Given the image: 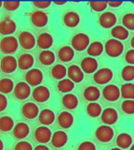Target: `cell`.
I'll use <instances>...</instances> for the list:
<instances>
[{
  "label": "cell",
  "mask_w": 134,
  "mask_h": 150,
  "mask_svg": "<svg viewBox=\"0 0 134 150\" xmlns=\"http://www.w3.org/2000/svg\"><path fill=\"white\" fill-rule=\"evenodd\" d=\"M105 51L109 57H117L123 51V45L118 40H109L105 45Z\"/></svg>",
  "instance_id": "6da1fadb"
},
{
  "label": "cell",
  "mask_w": 134,
  "mask_h": 150,
  "mask_svg": "<svg viewBox=\"0 0 134 150\" xmlns=\"http://www.w3.org/2000/svg\"><path fill=\"white\" fill-rule=\"evenodd\" d=\"M90 40L87 35L84 33H78L74 35L71 40V45L76 51H82L89 45Z\"/></svg>",
  "instance_id": "7a4b0ae2"
},
{
  "label": "cell",
  "mask_w": 134,
  "mask_h": 150,
  "mask_svg": "<svg viewBox=\"0 0 134 150\" xmlns=\"http://www.w3.org/2000/svg\"><path fill=\"white\" fill-rule=\"evenodd\" d=\"M0 46L3 53L12 54L16 51L18 47V42L15 38L13 36H8L1 40Z\"/></svg>",
  "instance_id": "3957f363"
},
{
  "label": "cell",
  "mask_w": 134,
  "mask_h": 150,
  "mask_svg": "<svg viewBox=\"0 0 134 150\" xmlns=\"http://www.w3.org/2000/svg\"><path fill=\"white\" fill-rule=\"evenodd\" d=\"M113 129L107 125L100 126L96 130V137L101 142H109L113 139Z\"/></svg>",
  "instance_id": "277c9868"
},
{
  "label": "cell",
  "mask_w": 134,
  "mask_h": 150,
  "mask_svg": "<svg viewBox=\"0 0 134 150\" xmlns=\"http://www.w3.org/2000/svg\"><path fill=\"white\" fill-rule=\"evenodd\" d=\"M113 73L109 68H102L98 70L93 76L95 82L98 84H105L109 83L112 79Z\"/></svg>",
  "instance_id": "5b68a950"
},
{
  "label": "cell",
  "mask_w": 134,
  "mask_h": 150,
  "mask_svg": "<svg viewBox=\"0 0 134 150\" xmlns=\"http://www.w3.org/2000/svg\"><path fill=\"white\" fill-rule=\"evenodd\" d=\"M26 81L31 86H37L43 79V74L38 69H31L27 72L25 76Z\"/></svg>",
  "instance_id": "8992f818"
},
{
  "label": "cell",
  "mask_w": 134,
  "mask_h": 150,
  "mask_svg": "<svg viewBox=\"0 0 134 150\" xmlns=\"http://www.w3.org/2000/svg\"><path fill=\"white\" fill-rule=\"evenodd\" d=\"M17 62L15 58L11 56H6L1 59V69L4 73H11L17 68Z\"/></svg>",
  "instance_id": "52a82bcc"
},
{
  "label": "cell",
  "mask_w": 134,
  "mask_h": 150,
  "mask_svg": "<svg viewBox=\"0 0 134 150\" xmlns=\"http://www.w3.org/2000/svg\"><path fill=\"white\" fill-rule=\"evenodd\" d=\"M120 91L117 86L113 84L108 85L103 89V96L108 101H116L119 99Z\"/></svg>",
  "instance_id": "ba28073f"
},
{
  "label": "cell",
  "mask_w": 134,
  "mask_h": 150,
  "mask_svg": "<svg viewBox=\"0 0 134 150\" xmlns=\"http://www.w3.org/2000/svg\"><path fill=\"white\" fill-rule=\"evenodd\" d=\"M52 133L47 127H39L34 132V137L36 142L41 144H46L50 141Z\"/></svg>",
  "instance_id": "9c48e42d"
},
{
  "label": "cell",
  "mask_w": 134,
  "mask_h": 150,
  "mask_svg": "<svg viewBox=\"0 0 134 150\" xmlns=\"http://www.w3.org/2000/svg\"><path fill=\"white\" fill-rule=\"evenodd\" d=\"M31 89L28 83L25 82H19L14 89V95L18 100H25L30 95Z\"/></svg>",
  "instance_id": "30bf717a"
},
{
  "label": "cell",
  "mask_w": 134,
  "mask_h": 150,
  "mask_svg": "<svg viewBox=\"0 0 134 150\" xmlns=\"http://www.w3.org/2000/svg\"><path fill=\"white\" fill-rule=\"evenodd\" d=\"M19 43L24 49H31L35 45L34 35L29 32H23L19 35Z\"/></svg>",
  "instance_id": "8fae6325"
},
{
  "label": "cell",
  "mask_w": 134,
  "mask_h": 150,
  "mask_svg": "<svg viewBox=\"0 0 134 150\" xmlns=\"http://www.w3.org/2000/svg\"><path fill=\"white\" fill-rule=\"evenodd\" d=\"M34 100L38 103H44L50 98V91L44 86H39L35 88L32 94Z\"/></svg>",
  "instance_id": "7c38bea8"
},
{
  "label": "cell",
  "mask_w": 134,
  "mask_h": 150,
  "mask_svg": "<svg viewBox=\"0 0 134 150\" xmlns=\"http://www.w3.org/2000/svg\"><path fill=\"white\" fill-rule=\"evenodd\" d=\"M117 21V18L114 13L111 12H106L101 14L99 17V23L103 28L109 29L114 26Z\"/></svg>",
  "instance_id": "4fadbf2b"
},
{
  "label": "cell",
  "mask_w": 134,
  "mask_h": 150,
  "mask_svg": "<svg viewBox=\"0 0 134 150\" xmlns=\"http://www.w3.org/2000/svg\"><path fill=\"white\" fill-rule=\"evenodd\" d=\"M32 23L36 27H43L47 23L48 18L46 13L43 11H35L31 16Z\"/></svg>",
  "instance_id": "5bb4252c"
},
{
  "label": "cell",
  "mask_w": 134,
  "mask_h": 150,
  "mask_svg": "<svg viewBox=\"0 0 134 150\" xmlns=\"http://www.w3.org/2000/svg\"><path fill=\"white\" fill-rule=\"evenodd\" d=\"M22 114L26 118L29 120H33L37 117L39 114V108L35 103H27L22 107Z\"/></svg>",
  "instance_id": "9a60e30c"
},
{
  "label": "cell",
  "mask_w": 134,
  "mask_h": 150,
  "mask_svg": "<svg viewBox=\"0 0 134 150\" xmlns=\"http://www.w3.org/2000/svg\"><path fill=\"white\" fill-rule=\"evenodd\" d=\"M118 115L114 108H107L103 110L101 114V120L103 123L106 125H113L117 122Z\"/></svg>",
  "instance_id": "2e32d148"
},
{
  "label": "cell",
  "mask_w": 134,
  "mask_h": 150,
  "mask_svg": "<svg viewBox=\"0 0 134 150\" xmlns=\"http://www.w3.org/2000/svg\"><path fill=\"white\" fill-rule=\"evenodd\" d=\"M98 62L96 59L92 57H86L82 61L81 68L85 73H93L97 70Z\"/></svg>",
  "instance_id": "e0dca14e"
},
{
  "label": "cell",
  "mask_w": 134,
  "mask_h": 150,
  "mask_svg": "<svg viewBox=\"0 0 134 150\" xmlns=\"http://www.w3.org/2000/svg\"><path fill=\"white\" fill-rule=\"evenodd\" d=\"M68 76L70 80L75 83H80L83 80L84 74L80 67L77 65H71L68 69Z\"/></svg>",
  "instance_id": "ac0fdd59"
},
{
  "label": "cell",
  "mask_w": 134,
  "mask_h": 150,
  "mask_svg": "<svg viewBox=\"0 0 134 150\" xmlns=\"http://www.w3.org/2000/svg\"><path fill=\"white\" fill-rule=\"evenodd\" d=\"M67 140H68V137L65 132L57 131L52 136L51 142L53 146L56 148H61L66 144Z\"/></svg>",
  "instance_id": "d6986e66"
},
{
  "label": "cell",
  "mask_w": 134,
  "mask_h": 150,
  "mask_svg": "<svg viewBox=\"0 0 134 150\" xmlns=\"http://www.w3.org/2000/svg\"><path fill=\"white\" fill-rule=\"evenodd\" d=\"M13 136L17 139H25L29 133V127L24 122H19L13 129Z\"/></svg>",
  "instance_id": "ffe728a7"
},
{
  "label": "cell",
  "mask_w": 134,
  "mask_h": 150,
  "mask_svg": "<svg viewBox=\"0 0 134 150\" xmlns=\"http://www.w3.org/2000/svg\"><path fill=\"white\" fill-rule=\"evenodd\" d=\"M58 122L59 125L63 128H69L74 122V118L70 113L63 111L58 115Z\"/></svg>",
  "instance_id": "44dd1931"
},
{
  "label": "cell",
  "mask_w": 134,
  "mask_h": 150,
  "mask_svg": "<svg viewBox=\"0 0 134 150\" xmlns=\"http://www.w3.org/2000/svg\"><path fill=\"white\" fill-rule=\"evenodd\" d=\"M16 29V24L13 20L5 18L2 20L0 23V32L2 35H10L13 34Z\"/></svg>",
  "instance_id": "7402d4cb"
},
{
  "label": "cell",
  "mask_w": 134,
  "mask_h": 150,
  "mask_svg": "<svg viewBox=\"0 0 134 150\" xmlns=\"http://www.w3.org/2000/svg\"><path fill=\"white\" fill-rule=\"evenodd\" d=\"M80 16L74 12H68L64 16V22L68 27L73 28L77 26L80 23Z\"/></svg>",
  "instance_id": "603a6c76"
},
{
  "label": "cell",
  "mask_w": 134,
  "mask_h": 150,
  "mask_svg": "<svg viewBox=\"0 0 134 150\" xmlns=\"http://www.w3.org/2000/svg\"><path fill=\"white\" fill-rule=\"evenodd\" d=\"M34 64V58L31 54H23L17 60V65L21 70H27L31 68Z\"/></svg>",
  "instance_id": "cb8c5ba5"
},
{
  "label": "cell",
  "mask_w": 134,
  "mask_h": 150,
  "mask_svg": "<svg viewBox=\"0 0 134 150\" xmlns=\"http://www.w3.org/2000/svg\"><path fill=\"white\" fill-rule=\"evenodd\" d=\"M55 120V114L49 109H44L39 115V121L44 125H51Z\"/></svg>",
  "instance_id": "d4e9b609"
},
{
  "label": "cell",
  "mask_w": 134,
  "mask_h": 150,
  "mask_svg": "<svg viewBox=\"0 0 134 150\" xmlns=\"http://www.w3.org/2000/svg\"><path fill=\"white\" fill-rule=\"evenodd\" d=\"M52 38L50 34L42 33L38 37L37 45L42 49H47L50 48L52 45Z\"/></svg>",
  "instance_id": "484cf974"
},
{
  "label": "cell",
  "mask_w": 134,
  "mask_h": 150,
  "mask_svg": "<svg viewBox=\"0 0 134 150\" xmlns=\"http://www.w3.org/2000/svg\"><path fill=\"white\" fill-rule=\"evenodd\" d=\"M74 55V52L73 48L69 46H64L58 51V58L60 60L64 62L71 61Z\"/></svg>",
  "instance_id": "4316f807"
},
{
  "label": "cell",
  "mask_w": 134,
  "mask_h": 150,
  "mask_svg": "<svg viewBox=\"0 0 134 150\" xmlns=\"http://www.w3.org/2000/svg\"><path fill=\"white\" fill-rule=\"evenodd\" d=\"M132 138L128 133H121L117 136L116 140L117 145L120 149H127L132 144Z\"/></svg>",
  "instance_id": "83f0119b"
},
{
  "label": "cell",
  "mask_w": 134,
  "mask_h": 150,
  "mask_svg": "<svg viewBox=\"0 0 134 150\" xmlns=\"http://www.w3.org/2000/svg\"><path fill=\"white\" fill-rule=\"evenodd\" d=\"M100 97V91L93 86H88L84 91V98L88 101H96Z\"/></svg>",
  "instance_id": "f1b7e54d"
},
{
  "label": "cell",
  "mask_w": 134,
  "mask_h": 150,
  "mask_svg": "<svg viewBox=\"0 0 134 150\" xmlns=\"http://www.w3.org/2000/svg\"><path fill=\"white\" fill-rule=\"evenodd\" d=\"M63 105L67 109H74L78 105V100L74 95L72 94H67L64 95L62 99Z\"/></svg>",
  "instance_id": "f546056e"
},
{
  "label": "cell",
  "mask_w": 134,
  "mask_h": 150,
  "mask_svg": "<svg viewBox=\"0 0 134 150\" xmlns=\"http://www.w3.org/2000/svg\"><path fill=\"white\" fill-rule=\"evenodd\" d=\"M39 61L42 64L50 65L52 64L55 61V54L50 51H42L39 54Z\"/></svg>",
  "instance_id": "4dcf8cb0"
},
{
  "label": "cell",
  "mask_w": 134,
  "mask_h": 150,
  "mask_svg": "<svg viewBox=\"0 0 134 150\" xmlns=\"http://www.w3.org/2000/svg\"><path fill=\"white\" fill-rule=\"evenodd\" d=\"M111 33H112V35L114 38H116V39L120 40L126 39L128 37V35H129L128 31L122 26H114L111 31Z\"/></svg>",
  "instance_id": "1f68e13d"
},
{
  "label": "cell",
  "mask_w": 134,
  "mask_h": 150,
  "mask_svg": "<svg viewBox=\"0 0 134 150\" xmlns=\"http://www.w3.org/2000/svg\"><path fill=\"white\" fill-rule=\"evenodd\" d=\"M121 95L122 98L128 100L134 99V84L126 83L121 87Z\"/></svg>",
  "instance_id": "d6a6232c"
},
{
  "label": "cell",
  "mask_w": 134,
  "mask_h": 150,
  "mask_svg": "<svg viewBox=\"0 0 134 150\" xmlns=\"http://www.w3.org/2000/svg\"><path fill=\"white\" fill-rule=\"evenodd\" d=\"M103 45L100 42H93L89 45L87 48V54L91 57H97L99 56L102 52H103Z\"/></svg>",
  "instance_id": "836d02e7"
},
{
  "label": "cell",
  "mask_w": 134,
  "mask_h": 150,
  "mask_svg": "<svg viewBox=\"0 0 134 150\" xmlns=\"http://www.w3.org/2000/svg\"><path fill=\"white\" fill-rule=\"evenodd\" d=\"M52 77L55 79H62L66 74V68L62 64H56L54 66L51 70Z\"/></svg>",
  "instance_id": "e575fe53"
},
{
  "label": "cell",
  "mask_w": 134,
  "mask_h": 150,
  "mask_svg": "<svg viewBox=\"0 0 134 150\" xmlns=\"http://www.w3.org/2000/svg\"><path fill=\"white\" fill-rule=\"evenodd\" d=\"M14 126V122L10 117H1L0 120V129L3 132H8L13 129Z\"/></svg>",
  "instance_id": "d590c367"
},
{
  "label": "cell",
  "mask_w": 134,
  "mask_h": 150,
  "mask_svg": "<svg viewBox=\"0 0 134 150\" xmlns=\"http://www.w3.org/2000/svg\"><path fill=\"white\" fill-rule=\"evenodd\" d=\"M74 87V83L70 79H64L58 82V89L61 92H71Z\"/></svg>",
  "instance_id": "8d00e7d4"
},
{
  "label": "cell",
  "mask_w": 134,
  "mask_h": 150,
  "mask_svg": "<svg viewBox=\"0 0 134 150\" xmlns=\"http://www.w3.org/2000/svg\"><path fill=\"white\" fill-rule=\"evenodd\" d=\"M102 108L99 104L96 103H89L87 106V112L91 117H97L101 114Z\"/></svg>",
  "instance_id": "74e56055"
},
{
  "label": "cell",
  "mask_w": 134,
  "mask_h": 150,
  "mask_svg": "<svg viewBox=\"0 0 134 150\" xmlns=\"http://www.w3.org/2000/svg\"><path fill=\"white\" fill-rule=\"evenodd\" d=\"M14 87V83L11 79H3L0 81V91L1 93H9Z\"/></svg>",
  "instance_id": "f35d334b"
},
{
  "label": "cell",
  "mask_w": 134,
  "mask_h": 150,
  "mask_svg": "<svg viewBox=\"0 0 134 150\" xmlns=\"http://www.w3.org/2000/svg\"><path fill=\"white\" fill-rule=\"evenodd\" d=\"M122 79L127 81H130L134 79V66H125L122 70Z\"/></svg>",
  "instance_id": "ab89813d"
},
{
  "label": "cell",
  "mask_w": 134,
  "mask_h": 150,
  "mask_svg": "<svg viewBox=\"0 0 134 150\" xmlns=\"http://www.w3.org/2000/svg\"><path fill=\"white\" fill-rule=\"evenodd\" d=\"M122 23L127 29L134 30V14L128 13L122 18Z\"/></svg>",
  "instance_id": "60d3db41"
},
{
  "label": "cell",
  "mask_w": 134,
  "mask_h": 150,
  "mask_svg": "<svg viewBox=\"0 0 134 150\" xmlns=\"http://www.w3.org/2000/svg\"><path fill=\"white\" fill-rule=\"evenodd\" d=\"M122 109L125 114H134V100H127L122 103Z\"/></svg>",
  "instance_id": "b9f144b4"
},
{
  "label": "cell",
  "mask_w": 134,
  "mask_h": 150,
  "mask_svg": "<svg viewBox=\"0 0 134 150\" xmlns=\"http://www.w3.org/2000/svg\"><path fill=\"white\" fill-rule=\"evenodd\" d=\"M107 2H105V1H91L90 3V7L93 9L94 11L100 12L102 10H105L107 7Z\"/></svg>",
  "instance_id": "7bdbcfd3"
},
{
  "label": "cell",
  "mask_w": 134,
  "mask_h": 150,
  "mask_svg": "<svg viewBox=\"0 0 134 150\" xmlns=\"http://www.w3.org/2000/svg\"><path fill=\"white\" fill-rule=\"evenodd\" d=\"M20 5L19 1H4L3 6L4 8L7 11H13L15 10Z\"/></svg>",
  "instance_id": "ee69618b"
},
{
  "label": "cell",
  "mask_w": 134,
  "mask_h": 150,
  "mask_svg": "<svg viewBox=\"0 0 134 150\" xmlns=\"http://www.w3.org/2000/svg\"><path fill=\"white\" fill-rule=\"evenodd\" d=\"M15 150H33V149L31 145L29 142H20L15 145Z\"/></svg>",
  "instance_id": "f6af8a7d"
},
{
  "label": "cell",
  "mask_w": 134,
  "mask_h": 150,
  "mask_svg": "<svg viewBox=\"0 0 134 150\" xmlns=\"http://www.w3.org/2000/svg\"><path fill=\"white\" fill-rule=\"evenodd\" d=\"M78 150H96V146L92 142H84L79 146Z\"/></svg>",
  "instance_id": "bcb514c9"
},
{
  "label": "cell",
  "mask_w": 134,
  "mask_h": 150,
  "mask_svg": "<svg viewBox=\"0 0 134 150\" xmlns=\"http://www.w3.org/2000/svg\"><path fill=\"white\" fill-rule=\"evenodd\" d=\"M125 60L128 63L134 64V50H129L125 54Z\"/></svg>",
  "instance_id": "7dc6e473"
},
{
  "label": "cell",
  "mask_w": 134,
  "mask_h": 150,
  "mask_svg": "<svg viewBox=\"0 0 134 150\" xmlns=\"http://www.w3.org/2000/svg\"><path fill=\"white\" fill-rule=\"evenodd\" d=\"M50 1H34L33 4L37 8L45 9L50 5Z\"/></svg>",
  "instance_id": "c3c4849f"
},
{
  "label": "cell",
  "mask_w": 134,
  "mask_h": 150,
  "mask_svg": "<svg viewBox=\"0 0 134 150\" xmlns=\"http://www.w3.org/2000/svg\"><path fill=\"white\" fill-rule=\"evenodd\" d=\"M7 105V100L5 96L3 95H0V111H3L6 108Z\"/></svg>",
  "instance_id": "681fc988"
},
{
  "label": "cell",
  "mask_w": 134,
  "mask_h": 150,
  "mask_svg": "<svg viewBox=\"0 0 134 150\" xmlns=\"http://www.w3.org/2000/svg\"><path fill=\"white\" fill-rule=\"evenodd\" d=\"M108 4H109L110 7H117L120 6L121 4H122V2H121V1H109V2H108Z\"/></svg>",
  "instance_id": "f907efd6"
},
{
  "label": "cell",
  "mask_w": 134,
  "mask_h": 150,
  "mask_svg": "<svg viewBox=\"0 0 134 150\" xmlns=\"http://www.w3.org/2000/svg\"><path fill=\"white\" fill-rule=\"evenodd\" d=\"M34 150H50V149H48V147H47L46 146H45V145H39V146H36Z\"/></svg>",
  "instance_id": "816d5d0a"
},
{
  "label": "cell",
  "mask_w": 134,
  "mask_h": 150,
  "mask_svg": "<svg viewBox=\"0 0 134 150\" xmlns=\"http://www.w3.org/2000/svg\"><path fill=\"white\" fill-rule=\"evenodd\" d=\"M66 1H55V4H64Z\"/></svg>",
  "instance_id": "f5cc1de1"
},
{
  "label": "cell",
  "mask_w": 134,
  "mask_h": 150,
  "mask_svg": "<svg viewBox=\"0 0 134 150\" xmlns=\"http://www.w3.org/2000/svg\"><path fill=\"white\" fill-rule=\"evenodd\" d=\"M131 45H132V47L134 48V36L133 37L132 40H131Z\"/></svg>",
  "instance_id": "db71d44e"
},
{
  "label": "cell",
  "mask_w": 134,
  "mask_h": 150,
  "mask_svg": "<svg viewBox=\"0 0 134 150\" xmlns=\"http://www.w3.org/2000/svg\"><path fill=\"white\" fill-rule=\"evenodd\" d=\"M0 146H1V148H0V150H2L3 149V143L2 142H0Z\"/></svg>",
  "instance_id": "11a10c76"
},
{
  "label": "cell",
  "mask_w": 134,
  "mask_h": 150,
  "mask_svg": "<svg viewBox=\"0 0 134 150\" xmlns=\"http://www.w3.org/2000/svg\"><path fill=\"white\" fill-rule=\"evenodd\" d=\"M110 150H122L120 148H113V149H110Z\"/></svg>",
  "instance_id": "9f6ffc18"
},
{
  "label": "cell",
  "mask_w": 134,
  "mask_h": 150,
  "mask_svg": "<svg viewBox=\"0 0 134 150\" xmlns=\"http://www.w3.org/2000/svg\"><path fill=\"white\" fill-rule=\"evenodd\" d=\"M130 150H134V144L132 145V146H131V149H130Z\"/></svg>",
  "instance_id": "6f0895ef"
},
{
  "label": "cell",
  "mask_w": 134,
  "mask_h": 150,
  "mask_svg": "<svg viewBox=\"0 0 134 150\" xmlns=\"http://www.w3.org/2000/svg\"><path fill=\"white\" fill-rule=\"evenodd\" d=\"M132 3H133V4H134V1H132Z\"/></svg>",
  "instance_id": "680465c9"
}]
</instances>
